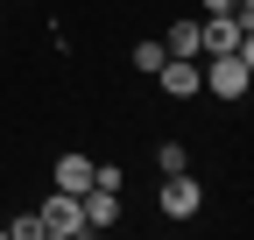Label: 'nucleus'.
I'll return each mask as SVG.
<instances>
[{"mask_svg":"<svg viewBox=\"0 0 254 240\" xmlns=\"http://www.w3.org/2000/svg\"><path fill=\"white\" fill-rule=\"evenodd\" d=\"M247 85H254V43L205 57V71H198V92H212V99H247Z\"/></svg>","mask_w":254,"mask_h":240,"instance_id":"obj_1","label":"nucleus"},{"mask_svg":"<svg viewBox=\"0 0 254 240\" xmlns=\"http://www.w3.org/2000/svg\"><path fill=\"white\" fill-rule=\"evenodd\" d=\"M36 226H43V240H78V233H85V205H78L71 191H50V198L36 205Z\"/></svg>","mask_w":254,"mask_h":240,"instance_id":"obj_2","label":"nucleus"},{"mask_svg":"<svg viewBox=\"0 0 254 240\" xmlns=\"http://www.w3.org/2000/svg\"><path fill=\"white\" fill-rule=\"evenodd\" d=\"M198 205H205V184L190 170H170L163 177V219H198Z\"/></svg>","mask_w":254,"mask_h":240,"instance_id":"obj_3","label":"nucleus"},{"mask_svg":"<svg viewBox=\"0 0 254 240\" xmlns=\"http://www.w3.org/2000/svg\"><path fill=\"white\" fill-rule=\"evenodd\" d=\"M155 85H163L170 99H198V57H163V64H155Z\"/></svg>","mask_w":254,"mask_h":240,"instance_id":"obj_4","label":"nucleus"},{"mask_svg":"<svg viewBox=\"0 0 254 240\" xmlns=\"http://www.w3.org/2000/svg\"><path fill=\"white\" fill-rule=\"evenodd\" d=\"M78 205H85V233H106V226L120 219V191H113V184H92Z\"/></svg>","mask_w":254,"mask_h":240,"instance_id":"obj_5","label":"nucleus"},{"mask_svg":"<svg viewBox=\"0 0 254 240\" xmlns=\"http://www.w3.org/2000/svg\"><path fill=\"white\" fill-rule=\"evenodd\" d=\"M198 36H205V50H198V57H219V50H240V43H247L233 14H205V21H198Z\"/></svg>","mask_w":254,"mask_h":240,"instance_id":"obj_6","label":"nucleus"},{"mask_svg":"<svg viewBox=\"0 0 254 240\" xmlns=\"http://www.w3.org/2000/svg\"><path fill=\"white\" fill-rule=\"evenodd\" d=\"M57 191L85 198V191H92V156H57Z\"/></svg>","mask_w":254,"mask_h":240,"instance_id":"obj_7","label":"nucleus"},{"mask_svg":"<svg viewBox=\"0 0 254 240\" xmlns=\"http://www.w3.org/2000/svg\"><path fill=\"white\" fill-rule=\"evenodd\" d=\"M163 50H170V57H198V50H205V36H198V21H170V36H163Z\"/></svg>","mask_w":254,"mask_h":240,"instance_id":"obj_8","label":"nucleus"},{"mask_svg":"<svg viewBox=\"0 0 254 240\" xmlns=\"http://www.w3.org/2000/svg\"><path fill=\"white\" fill-rule=\"evenodd\" d=\"M163 57H170L163 43H134V50H127V64H134V71H148V78H155V64H163Z\"/></svg>","mask_w":254,"mask_h":240,"instance_id":"obj_9","label":"nucleus"},{"mask_svg":"<svg viewBox=\"0 0 254 240\" xmlns=\"http://www.w3.org/2000/svg\"><path fill=\"white\" fill-rule=\"evenodd\" d=\"M0 233H7V240H43V226H36V212H14V219H0Z\"/></svg>","mask_w":254,"mask_h":240,"instance_id":"obj_10","label":"nucleus"},{"mask_svg":"<svg viewBox=\"0 0 254 240\" xmlns=\"http://www.w3.org/2000/svg\"><path fill=\"white\" fill-rule=\"evenodd\" d=\"M155 170H163V177H170V170H190V156H184V141H163V148H155Z\"/></svg>","mask_w":254,"mask_h":240,"instance_id":"obj_11","label":"nucleus"},{"mask_svg":"<svg viewBox=\"0 0 254 240\" xmlns=\"http://www.w3.org/2000/svg\"><path fill=\"white\" fill-rule=\"evenodd\" d=\"M205 14H233V0H205Z\"/></svg>","mask_w":254,"mask_h":240,"instance_id":"obj_12","label":"nucleus"}]
</instances>
